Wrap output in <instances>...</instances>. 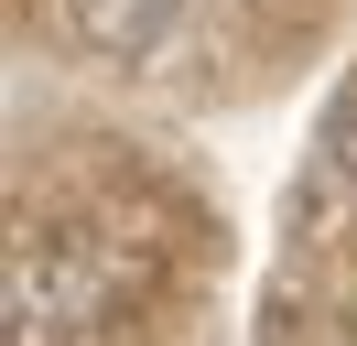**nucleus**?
<instances>
[{"instance_id": "1", "label": "nucleus", "mask_w": 357, "mask_h": 346, "mask_svg": "<svg viewBox=\"0 0 357 346\" xmlns=\"http://www.w3.org/2000/svg\"><path fill=\"white\" fill-rule=\"evenodd\" d=\"M109 303V249L87 227H22L11 238V336L22 346H66L76 324H98Z\"/></svg>"}, {"instance_id": "2", "label": "nucleus", "mask_w": 357, "mask_h": 346, "mask_svg": "<svg viewBox=\"0 0 357 346\" xmlns=\"http://www.w3.org/2000/svg\"><path fill=\"white\" fill-rule=\"evenodd\" d=\"M174 22H184V0H66V33L87 43V54H109V65L162 54V43H174Z\"/></svg>"}, {"instance_id": "3", "label": "nucleus", "mask_w": 357, "mask_h": 346, "mask_svg": "<svg viewBox=\"0 0 357 346\" xmlns=\"http://www.w3.org/2000/svg\"><path fill=\"white\" fill-rule=\"evenodd\" d=\"M325 163H335V184H357V76L335 86V108H325Z\"/></svg>"}]
</instances>
